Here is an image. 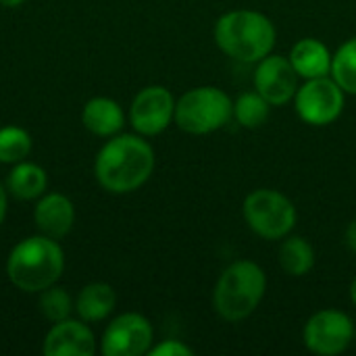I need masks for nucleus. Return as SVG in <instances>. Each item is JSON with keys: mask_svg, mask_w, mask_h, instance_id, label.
<instances>
[{"mask_svg": "<svg viewBox=\"0 0 356 356\" xmlns=\"http://www.w3.org/2000/svg\"><path fill=\"white\" fill-rule=\"evenodd\" d=\"M154 163V150L142 136L121 134L100 148L94 175L106 192L129 194L150 179Z\"/></svg>", "mask_w": 356, "mask_h": 356, "instance_id": "obj_1", "label": "nucleus"}, {"mask_svg": "<svg viewBox=\"0 0 356 356\" xmlns=\"http://www.w3.org/2000/svg\"><path fill=\"white\" fill-rule=\"evenodd\" d=\"M213 35L223 54L240 63L257 65L261 58L273 52L277 29L265 13L236 8L217 19Z\"/></svg>", "mask_w": 356, "mask_h": 356, "instance_id": "obj_2", "label": "nucleus"}, {"mask_svg": "<svg viewBox=\"0 0 356 356\" xmlns=\"http://www.w3.org/2000/svg\"><path fill=\"white\" fill-rule=\"evenodd\" d=\"M65 271V252L50 236L21 240L6 259V275L15 288L27 294L54 286Z\"/></svg>", "mask_w": 356, "mask_h": 356, "instance_id": "obj_3", "label": "nucleus"}, {"mask_svg": "<svg viewBox=\"0 0 356 356\" xmlns=\"http://www.w3.org/2000/svg\"><path fill=\"white\" fill-rule=\"evenodd\" d=\"M267 292V275L254 261L242 259L227 265L213 290V307L217 315L229 323L248 319L263 302Z\"/></svg>", "mask_w": 356, "mask_h": 356, "instance_id": "obj_4", "label": "nucleus"}, {"mask_svg": "<svg viewBox=\"0 0 356 356\" xmlns=\"http://www.w3.org/2000/svg\"><path fill=\"white\" fill-rule=\"evenodd\" d=\"M234 117V100L217 86H198L175 100V125L192 136L219 131Z\"/></svg>", "mask_w": 356, "mask_h": 356, "instance_id": "obj_5", "label": "nucleus"}, {"mask_svg": "<svg viewBox=\"0 0 356 356\" xmlns=\"http://www.w3.org/2000/svg\"><path fill=\"white\" fill-rule=\"evenodd\" d=\"M242 215L246 225L263 240H284L298 221L294 202L280 190L259 188L244 198Z\"/></svg>", "mask_w": 356, "mask_h": 356, "instance_id": "obj_6", "label": "nucleus"}, {"mask_svg": "<svg viewBox=\"0 0 356 356\" xmlns=\"http://www.w3.org/2000/svg\"><path fill=\"white\" fill-rule=\"evenodd\" d=\"M292 102L298 117L307 125L325 127L340 119L346 102V92L332 75H325V77L305 79V83L298 86Z\"/></svg>", "mask_w": 356, "mask_h": 356, "instance_id": "obj_7", "label": "nucleus"}, {"mask_svg": "<svg viewBox=\"0 0 356 356\" xmlns=\"http://www.w3.org/2000/svg\"><path fill=\"white\" fill-rule=\"evenodd\" d=\"M355 323L353 319L338 309L317 311L302 330L305 346L319 356H338L355 340Z\"/></svg>", "mask_w": 356, "mask_h": 356, "instance_id": "obj_8", "label": "nucleus"}, {"mask_svg": "<svg viewBox=\"0 0 356 356\" xmlns=\"http://www.w3.org/2000/svg\"><path fill=\"white\" fill-rule=\"evenodd\" d=\"M154 342L150 321L140 313H123L115 317L102 334L100 350L104 356L148 355Z\"/></svg>", "mask_w": 356, "mask_h": 356, "instance_id": "obj_9", "label": "nucleus"}, {"mask_svg": "<svg viewBox=\"0 0 356 356\" xmlns=\"http://www.w3.org/2000/svg\"><path fill=\"white\" fill-rule=\"evenodd\" d=\"M175 117V98L165 86H146L142 88L129 108L131 127L140 136H159L163 134Z\"/></svg>", "mask_w": 356, "mask_h": 356, "instance_id": "obj_10", "label": "nucleus"}, {"mask_svg": "<svg viewBox=\"0 0 356 356\" xmlns=\"http://www.w3.org/2000/svg\"><path fill=\"white\" fill-rule=\"evenodd\" d=\"M298 86V73L288 56L271 52L257 63L254 90L271 106H284L290 100H294Z\"/></svg>", "mask_w": 356, "mask_h": 356, "instance_id": "obj_11", "label": "nucleus"}, {"mask_svg": "<svg viewBox=\"0 0 356 356\" xmlns=\"http://www.w3.org/2000/svg\"><path fill=\"white\" fill-rule=\"evenodd\" d=\"M42 353L46 356H92L96 353V338L86 323L65 319L46 334Z\"/></svg>", "mask_w": 356, "mask_h": 356, "instance_id": "obj_12", "label": "nucleus"}, {"mask_svg": "<svg viewBox=\"0 0 356 356\" xmlns=\"http://www.w3.org/2000/svg\"><path fill=\"white\" fill-rule=\"evenodd\" d=\"M33 221L44 236L60 240L71 232L75 223V207L67 196L58 192L42 194L33 209Z\"/></svg>", "mask_w": 356, "mask_h": 356, "instance_id": "obj_13", "label": "nucleus"}, {"mask_svg": "<svg viewBox=\"0 0 356 356\" xmlns=\"http://www.w3.org/2000/svg\"><path fill=\"white\" fill-rule=\"evenodd\" d=\"M288 58H290L292 67L296 69L298 77H302V79H315V77L332 75L334 54L317 38H302V40H298L292 46Z\"/></svg>", "mask_w": 356, "mask_h": 356, "instance_id": "obj_14", "label": "nucleus"}, {"mask_svg": "<svg viewBox=\"0 0 356 356\" xmlns=\"http://www.w3.org/2000/svg\"><path fill=\"white\" fill-rule=\"evenodd\" d=\"M81 123L94 136L113 138L123 129L125 115L117 100L106 98V96H96L86 102L81 111Z\"/></svg>", "mask_w": 356, "mask_h": 356, "instance_id": "obj_15", "label": "nucleus"}, {"mask_svg": "<svg viewBox=\"0 0 356 356\" xmlns=\"http://www.w3.org/2000/svg\"><path fill=\"white\" fill-rule=\"evenodd\" d=\"M115 305H117L115 290L104 282H94L79 292L75 300V313L81 317V321L96 323L106 319L115 311Z\"/></svg>", "mask_w": 356, "mask_h": 356, "instance_id": "obj_16", "label": "nucleus"}, {"mask_svg": "<svg viewBox=\"0 0 356 356\" xmlns=\"http://www.w3.org/2000/svg\"><path fill=\"white\" fill-rule=\"evenodd\" d=\"M8 192L19 200H33L40 198L48 188V175L46 171L29 161L15 163L13 171L6 177Z\"/></svg>", "mask_w": 356, "mask_h": 356, "instance_id": "obj_17", "label": "nucleus"}, {"mask_svg": "<svg viewBox=\"0 0 356 356\" xmlns=\"http://www.w3.org/2000/svg\"><path fill=\"white\" fill-rule=\"evenodd\" d=\"M280 267L290 277H305L315 267V248L300 236H286L277 250Z\"/></svg>", "mask_w": 356, "mask_h": 356, "instance_id": "obj_18", "label": "nucleus"}, {"mask_svg": "<svg viewBox=\"0 0 356 356\" xmlns=\"http://www.w3.org/2000/svg\"><path fill=\"white\" fill-rule=\"evenodd\" d=\"M271 104L257 92H244L234 100V119L246 129H259L267 123Z\"/></svg>", "mask_w": 356, "mask_h": 356, "instance_id": "obj_19", "label": "nucleus"}, {"mask_svg": "<svg viewBox=\"0 0 356 356\" xmlns=\"http://www.w3.org/2000/svg\"><path fill=\"white\" fill-rule=\"evenodd\" d=\"M332 77L346 94H356V35L334 52Z\"/></svg>", "mask_w": 356, "mask_h": 356, "instance_id": "obj_20", "label": "nucleus"}, {"mask_svg": "<svg viewBox=\"0 0 356 356\" xmlns=\"http://www.w3.org/2000/svg\"><path fill=\"white\" fill-rule=\"evenodd\" d=\"M31 152V136L17 125L0 127V163L15 165L29 156Z\"/></svg>", "mask_w": 356, "mask_h": 356, "instance_id": "obj_21", "label": "nucleus"}, {"mask_svg": "<svg viewBox=\"0 0 356 356\" xmlns=\"http://www.w3.org/2000/svg\"><path fill=\"white\" fill-rule=\"evenodd\" d=\"M73 309H75V305L63 288L50 286L40 292V311L48 321H52V323L65 321L71 317Z\"/></svg>", "mask_w": 356, "mask_h": 356, "instance_id": "obj_22", "label": "nucleus"}, {"mask_svg": "<svg viewBox=\"0 0 356 356\" xmlns=\"http://www.w3.org/2000/svg\"><path fill=\"white\" fill-rule=\"evenodd\" d=\"M148 355L150 356H192L194 355V350H192L188 344H184L181 340H163L161 344L152 346V348L148 350Z\"/></svg>", "mask_w": 356, "mask_h": 356, "instance_id": "obj_23", "label": "nucleus"}, {"mask_svg": "<svg viewBox=\"0 0 356 356\" xmlns=\"http://www.w3.org/2000/svg\"><path fill=\"white\" fill-rule=\"evenodd\" d=\"M346 244H348V248L356 252V217L348 223V227H346Z\"/></svg>", "mask_w": 356, "mask_h": 356, "instance_id": "obj_24", "label": "nucleus"}, {"mask_svg": "<svg viewBox=\"0 0 356 356\" xmlns=\"http://www.w3.org/2000/svg\"><path fill=\"white\" fill-rule=\"evenodd\" d=\"M4 215H6V192H4V188L0 186V225H2V221H4Z\"/></svg>", "mask_w": 356, "mask_h": 356, "instance_id": "obj_25", "label": "nucleus"}, {"mask_svg": "<svg viewBox=\"0 0 356 356\" xmlns=\"http://www.w3.org/2000/svg\"><path fill=\"white\" fill-rule=\"evenodd\" d=\"M25 0H0V4L2 6H6V8H15V6H21Z\"/></svg>", "mask_w": 356, "mask_h": 356, "instance_id": "obj_26", "label": "nucleus"}, {"mask_svg": "<svg viewBox=\"0 0 356 356\" xmlns=\"http://www.w3.org/2000/svg\"><path fill=\"white\" fill-rule=\"evenodd\" d=\"M348 294H350V302L356 305V275H355V280L350 282V290H348Z\"/></svg>", "mask_w": 356, "mask_h": 356, "instance_id": "obj_27", "label": "nucleus"}]
</instances>
